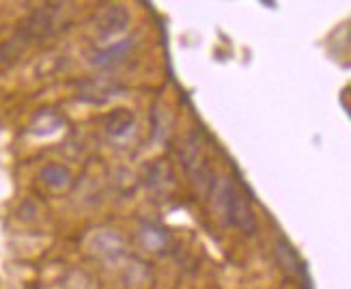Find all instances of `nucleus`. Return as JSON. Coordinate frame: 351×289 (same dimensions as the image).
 I'll use <instances>...</instances> for the list:
<instances>
[{"mask_svg": "<svg viewBox=\"0 0 351 289\" xmlns=\"http://www.w3.org/2000/svg\"><path fill=\"white\" fill-rule=\"evenodd\" d=\"M132 50H134V39H123L119 43H110L106 50H97L93 56H90V63L97 65V67H108L112 63H119L121 58H125Z\"/></svg>", "mask_w": 351, "mask_h": 289, "instance_id": "nucleus-7", "label": "nucleus"}, {"mask_svg": "<svg viewBox=\"0 0 351 289\" xmlns=\"http://www.w3.org/2000/svg\"><path fill=\"white\" fill-rule=\"evenodd\" d=\"M134 126H136V117L128 108H117L104 119V128L112 139H125V136L134 132Z\"/></svg>", "mask_w": 351, "mask_h": 289, "instance_id": "nucleus-6", "label": "nucleus"}, {"mask_svg": "<svg viewBox=\"0 0 351 289\" xmlns=\"http://www.w3.org/2000/svg\"><path fill=\"white\" fill-rule=\"evenodd\" d=\"M41 181L52 190H63L71 184V173L63 164H48L41 171Z\"/></svg>", "mask_w": 351, "mask_h": 289, "instance_id": "nucleus-8", "label": "nucleus"}, {"mask_svg": "<svg viewBox=\"0 0 351 289\" xmlns=\"http://www.w3.org/2000/svg\"><path fill=\"white\" fill-rule=\"evenodd\" d=\"M218 199H220V209L228 224H233L246 235L256 233V218L252 214V207L246 196L241 194L239 186L233 184L231 179H224L218 188Z\"/></svg>", "mask_w": 351, "mask_h": 289, "instance_id": "nucleus-2", "label": "nucleus"}, {"mask_svg": "<svg viewBox=\"0 0 351 289\" xmlns=\"http://www.w3.org/2000/svg\"><path fill=\"white\" fill-rule=\"evenodd\" d=\"M95 253L101 262L117 264L121 257H125V242L119 233L112 231H101L95 238Z\"/></svg>", "mask_w": 351, "mask_h": 289, "instance_id": "nucleus-5", "label": "nucleus"}, {"mask_svg": "<svg viewBox=\"0 0 351 289\" xmlns=\"http://www.w3.org/2000/svg\"><path fill=\"white\" fill-rule=\"evenodd\" d=\"M130 26V11L123 5H104L95 13V33L99 41H110L123 35Z\"/></svg>", "mask_w": 351, "mask_h": 289, "instance_id": "nucleus-3", "label": "nucleus"}, {"mask_svg": "<svg viewBox=\"0 0 351 289\" xmlns=\"http://www.w3.org/2000/svg\"><path fill=\"white\" fill-rule=\"evenodd\" d=\"M141 238L145 242V246L151 251H164L169 246V233L158 224H145L141 229Z\"/></svg>", "mask_w": 351, "mask_h": 289, "instance_id": "nucleus-10", "label": "nucleus"}, {"mask_svg": "<svg viewBox=\"0 0 351 289\" xmlns=\"http://www.w3.org/2000/svg\"><path fill=\"white\" fill-rule=\"evenodd\" d=\"M278 257H280V264L282 268L289 272V275H298V277H306V270L302 268V262H300V257L298 253L293 251V246L289 244V242L285 238L278 240Z\"/></svg>", "mask_w": 351, "mask_h": 289, "instance_id": "nucleus-9", "label": "nucleus"}, {"mask_svg": "<svg viewBox=\"0 0 351 289\" xmlns=\"http://www.w3.org/2000/svg\"><path fill=\"white\" fill-rule=\"evenodd\" d=\"M60 121L52 111H41L35 119H33V124H30V132L37 134V136H43V134H52L54 130L60 128Z\"/></svg>", "mask_w": 351, "mask_h": 289, "instance_id": "nucleus-11", "label": "nucleus"}, {"mask_svg": "<svg viewBox=\"0 0 351 289\" xmlns=\"http://www.w3.org/2000/svg\"><path fill=\"white\" fill-rule=\"evenodd\" d=\"M67 3H48L35 9L28 18L22 22L18 30V39L22 43L30 39H43L52 37L67 30L71 26V20L67 18Z\"/></svg>", "mask_w": 351, "mask_h": 289, "instance_id": "nucleus-1", "label": "nucleus"}, {"mask_svg": "<svg viewBox=\"0 0 351 289\" xmlns=\"http://www.w3.org/2000/svg\"><path fill=\"white\" fill-rule=\"evenodd\" d=\"M123 86L108 76H97V78H86L78 84V100L88 104H106L108 100L117 97Z\"/></svg>", "mask_w": 351, "mask_h": 289, "instance_id": "nucleus-4", "label": "nucleus"}]
</instances>
